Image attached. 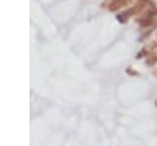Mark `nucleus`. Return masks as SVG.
Here are the masks:
<instances>
[{
	"label": "nucleus",
	"mask_w": 157,
	"mask_h": 146,
	"mask_svg": "<svg viewBox=\"0 0 157 146\" xmlns=\"http://www.w3.org/2000/svg\"><path fill=\"white\" fill-rule=\"evenodd\" d=\"M130 0H112V2L109 3V9L110 10H117L119 8H123L125 5L129 4Z\"/></svg>",
	"instance_id": "1"
},
{
	"label": "nucleus",
	"mask_w": 157,
	"mask_h": 146,
	"mask_svg": "<svg viewBox=\"0 0 157 146\" xmlns=\"http://www.w3.org/2000/svg\"><path fill=\"white\" fill-rule=\"evenodd\" d=\"M157 61V54H155V53H152V54H150V55H147V60H146V63H147V65H153Z\"/></svg>",
	"instance_id": "2"
},
{
	"label": "nucleus",
	"mask_w": 157,
	"mask_h": 146,
	"mask_svg": "<svg viewBox=\"0 0 157 146\" xmlns=\"http://www.w3.org/2000/svg\"><path fill=\"white\" fill-rule=\"evenodd\" d=\"M156 47H157V38H156V39H155V42L150 45V48H156Z\"/></svg>",
	"instance_id": "3"
},
{
	"label": "nucleus",
	"mask_w": 157,
	"mask_h": 146,
	"mask_svg": "<svg viewBox=\"0 0 157 146\" xmlns=\"http://www.w3.org/2000/svg\"><path fill=\"white\" fill-rule=\"evenodd\" d=\"M156 105H157V101H156Z\"/></svg>",
	"instance_id": "4"
}]
</instances>
